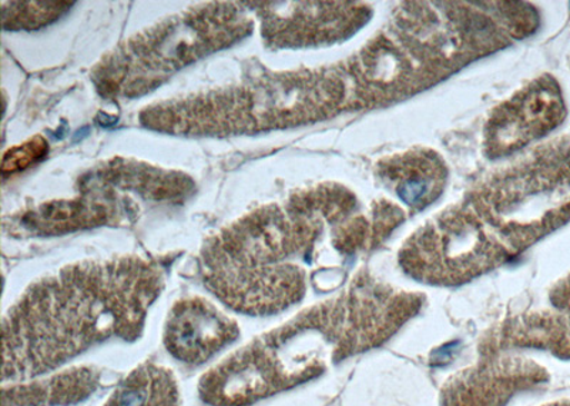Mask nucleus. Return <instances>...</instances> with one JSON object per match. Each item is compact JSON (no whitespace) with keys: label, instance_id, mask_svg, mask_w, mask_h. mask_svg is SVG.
<instances>
[{"label":"nucleus","instance_id":"f257e3e1","mask_svg":"<svg viewBox=\"0 0 570 406\" xmlns=\"http://www.w3.org/2000/svg\"><path fill=\"white\" fill-rule=\"evenodd\" d=\"M163 276L139 257L83 261L32 284L3 318L4 383H23L96 345L136 341Z\"/></svg>","mask_w":570,"mask_h":406},{"label":"nucleus","instance_id":"f03ea898","mask_svg":"<svg viewBox=\"0 0 570 406\" xmlns=\"http://www.w3.org/2000/svg\"><path fill=\"white\" fill-rule=\"evenodd\" d=\"M419 309L412 294L360 283L228 355L203 375L198 395L210 406H252L318 378L330 364L380 347Z\"/></svg>","mask_w":570,"mask_h":406},{"label":"nucleus","instance_id":"7ed1b4c3","mask_svg":"<svg viewBox=\"0 0 570 406\" xmlns=\"http://www.w3.org/2000/svg\"><path fill=\"white\" fill-rule=\"evenodd\" d=\"M292 207L259 208L203 247V281L233 311L266 317L302 301L305 271L293 258L313 246L315 226L304 218L303 199Z\"/></svg>","mask_w":570,"mask_h":406},{"label":"nucleus","instance_id":"20e7f679","mask_svg":"<svg viewBox=\"0 0 570 406\" xmlns=\"http://www.w3.org/2000/svg\"><path fill=\"white\" fill-rule=\"evenodd\" d=\"M337 76H262L226 89L147 108L142 125L173 135H240L325 118L341 101Z\"/></svg>","mask_w":570,"mask_h":406},{"label":"nucleus","instance_id":"39448f33","mask_svg":"<svg viewBox=\"0 0 570 406\" xmlns=\"http://www.w3.org/2000/svg\"><path fill=\"white\" fill-rule=\"evenodd\" d=\"M253 22L234 3L177 14L127 40L95 69L101 95L136 98L185 66L246 38Z\"/></svg>","mask_w":570,"mask_h":406},{"label":"nucleus","instance_id":"423d86ee","mask_svg":"<svg viewBox=\"0 0 570 406\" xmlns=\"http://www.w3.org/2000/svg\"><path fill=\"white\" fill-rule=\"evenodd\" d=\"M508 256L505 246L475 218L458 212L422 228L402 250L401 264L416 280L455 286L492 270Z\"/></svg>","mask_w":570,"mask_h":406},{"label":"nucleus","instance_id":"0eeeda50","mask_svg":"<svg viewBox=\"0 0 570 406\" xmlns=\"http://www.w3.org/2000/svg\"><path fill=\"white\" fill-rule=\"evenodd\" d=\"M548 379V370L532 359L490 355L446 380L441 406H505L515 395Z\"/></svg>","mask_w":570,"mask_h":406},{"label":"nucleus","instance_id":"6e6552de","mask_svg":"<svg viewBox=\"0 0 570 406\" xmlns=\"http://www.w3.org/2000/svg\"><path fill=\"white\" fill-rule=\"evenodd\" d=\"M237 321L205 298L177 301L165 325L163 343L178 363L198 367L240 338Z\"/></svg>","mask_w":570,"mask_h":406},{"label":"nucleus","instance_id":"1a4fd4ad","mask_svg":"<svg viewBox=\"0 0 570 406\" xmlns=\"http://www.w3.org/2000/svg\"><path fill=\"white\" fill-rule=\"evenodd\" d=\"M567 113L557 81L544 76L497 111L490 123V146L495 151L519 149L562 123Z\"/></svg>","mask_w":570,"mask_h":406},{"label":"nucleus","instance_id":"9d476101","mask_svg":"<svg viewBox=\"0 0 570 406\" xmlns=\"http://www.w3.org/2000/svg\"><path fill=\"white\" fill-rule=\"evenodd\" d=\"M262 33L273 48L307 46L337 39L354 22L337 3H256Z\"/></svg>","mask_w":570,"mask_h":406},{"label":"nucleus","instance_id":"9b49d317","mask_svg":"<svg viewBox=\"0 0 570 406\" xmlns=\"http://www.w3.org/2000/svg\"><path fill=\"white\" fill-rule=\"evenodd\" d=\"M513 348L542 349L570 359V309L513 319L493 329L480 344L483 357L512 351Z\"/></svg>","mask_w":570,"mask_h":406},{"label":"nucleus","instance_id":"f8f14e48","mask_svg":"<svg viewBox=\"0 0 570 406\" xmlns=\"http://www.w3.org/2000/svg\"><path fill=\"white\" fill-rule=\"evenodd\" d=\"M101 373L95 367H73L49 378L23 380L3 387V406H71L98 390Z\"/></svg>","mask_w":570,"mask_h":406},{"label":"nucleus","instance_id":"ddd939ff","mask_svg":"<svg viewBox=\"0 0 570 406\" xmlns=\"http://www.w3.org/2000/svg\"><path fill=\"white\" fill-rule=\"evenodd\" d=\"M181 397L173 370L145 363L117 385L104 406H180Z\"/></svg>","mask_w":570,"mask_h":406},{"label":"nucleus","instance_id":"4468645a","mask_svg":"<svg viewBox=\"0 0 570 406\" xmlns=\"http://www.w3.org/2000/svg\"><path fill=\"white\" fill-rule=\"evenodd\" d=\"M110 216L109 206L99 201H52L27 212L22 218L24 230L39 236H58L65 232L99 226Z\"/></svg>","mask_w":570,"mask_h":406},{"label":"nucleus","instance_id":"2eb2a0df","mask_svg":"<svg viewBox=\"0 0 570 406\" xmlns=\"http://www.w3.org/2000/svg\"><path fill=\"white\" fill-rule=\"evenodd\" d=\"M391 181L396 182V191L409 205H428L440 191L442 169L436 160L426 156H414L406 159L404 166L392 167Z\"/></svg>","mask_w":570,"mask_h":406},{"label":"nucleus","instance_id":"dca6fc26","mask_svg":"<svg viewBox=\"0 0 570 406\" xmlns=\"http://www.w3.org/2000/svg\"><path fill=\"white\" fill-rule=\"evenodd\" d=\"M3 3V28L10 30L39 29L55 22L68 12L71 3L68 2H13Z\"/></svg>","mask_w":570,"mask_h":406},{"label":"nucleus","instance_id":"f3484780","mask_svg":"<svg viewBox=\"0 0 570 406\" xmlns=\"http://www.w3.org/2000/svg\"><path fill=\"white\" fill-rule=\"evenodd\" d=\"M48 141L42 136H35L22 145L10 147L2 161L4 179L9 175L29 169L35 162L42 160L48 155Z\"/></svg>","mask_w":570,"mask_h":406},{"label":"nucleus","instance_id":"a211bd4d","mask_svg":"<svg viewBox=\"0 0 570 406\" xmlns=\"http://www.w3.org/2000/svg\"><path fill=\"white\" fill-rule=\"evenodd\" d=\"M542 406H570V399L558 400V403H552V404L542 405Z\"/></svg>","mask_w":570,"mask_h":406}]
</instances>
